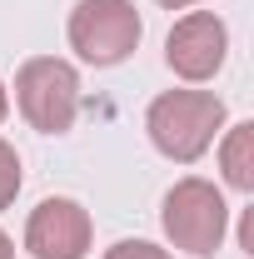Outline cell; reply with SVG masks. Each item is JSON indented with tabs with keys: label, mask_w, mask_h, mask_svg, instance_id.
<instances>
[{
	"label": "cell",
	"mask_w": 254,
	"mask_h": 259,
	"mask_svg": "<svg viewBox=\"0 0 254 259\" xmlns=\"http://www.w3.org/2000/svg\"><path fill=\"white\" fill-rule=\"evenodd\" d=\"M145 130H150V145L164 160L194 164L224 130V100L215 90H164L150 100Z\"/></svg>",
	"instance_id": "1"
},
{
	"label": "cell",
	"mask_w": 254,
	"mask_h": 259,
	"mask_svg": "<svg viewBox=\"0 0 254 259\" xmlns=\"http://www.w3.org/2000/svg\"><path fill=\"white\" fill-rule=\"evenodd\" d=\"M159 225H164V234H170L175 249H185V254H194V259H209L224 244L229 204H224V194L215 190L209 180L185 175L175 190L164 194V214H159Z\"/></svg>",
	"instance_id": "2"
},
{
	"label": "cell",
	"mask_w": 254,
	"mask_h": 259,
	"mask_svg": "<svg viewBox=\"0 0 254 259\" xmlns=\"http://www.w3.org/2000/svg\"><path fill=\"white\" fill-rule=\"evenodd\" d=\"M145 20L135 0H80L70 10V50L85 65H120L140 50Z\"/></svg>",
	"instance_id": "3"
},
{
	"label": "cell",
	"mask_w": 254,
	"mask_h": 259,
	"mask_svg": "<svg viewBox=\"0 0 254 259\" xmlns=\"http://www.w3.org/2000/svg\"><path fill=\"white\" fill-rule=\"evenodd\" d=\"M15 105L40 135H65L80 115V75L70 60L55 55H35L15 75Z\"/></svg>",
	"instance_id": "4"
},
{
	"label": "cell",
	"mask_w": 254,
	"mask_h": 259,
	"mask_svg": "<svg viewBox=\"0 0 254 259\" xmlns=\"http://www.w3.org/2000/svg\"><path fill=\"white\" fill-rule=\"evenodd\" d=\"M90 239H95L90 209L80 199H65V194L40 199L25 220V249L35 259H85Z\"/></svg>",
	"instance_id": "5"
},
{
	"label": "cell",
	"mask_w": 254,
	"mask_h": 259,
	"mask_svg": "<svg viewBox=\"0 0 254 259\" xmlns=\"http://www.w3.org/2000/svg\"><path fill=\"white\" fill-rule=\"evenodd\" d=\"M224 55H229V30H224V20L215 15V10H194V15H185V20H175V30H170V40H164L170 70H175L180 80H190V85L215 80Z\"/></svg>",
	"instance_id": "6"
},
{
	"label": "cell",
	"mask_w": 254,
	"mask_h": 259,
	"mask_svg": "<svg viewBox=\"0 0 254 259\" xmlns=\"http://www.w3.org/2000/svg\"><path fill=\"white\" fill-rule=\"evenodd\" d=\"M220 169L224 180L234 185V190H254V120H239V125H229L220 145Z\"/></svg>",
	"instance_id": "7"
},
{
	"label": "cell",
	"mask_w": 254,
	"mask_h": 259,
	"mask_svg": "<svg viewBox=\"0 0 254 259\" xmlns=\"http://www.w3.org/2000/svg\"><path fill=\"white\" fill-rule=\"evenodd\" d=\"M15 194H20V155H15V145L0 140V209H10Z\"/></svg>",
	"instance_id": "8"
},
{
	"label": "cell",
	"mask_w": 254,
	"mask_h": 259,
	"mask_svg": "<svg viewBox=\"0 0 254 259\" xmlns=\"http://www.w3.org/2000/svg\"><path fill=\"white\" fill-rule=\"evenodd\" d=\"M105 259H175V254L159 249V244H150V239H120V244L105 249Z\"/></svg>",
	"instance_id": "9"
},
{
	"label": "cell",
	"mask_w": 254,
	"mask_h": 259,
	"mask_svg": "<svg viewBox=\"0 0 254 259\" xmlns=\"http://www.w3.org/2000/svg\"><path fill=\"white\" fill-rule=\"evenodd\" d=\"M0 259H15V244H10V234L0 229Z\"/></svg>",
	"instance_id": "10"
},
{
	"label": "cell",
	"mask_w": 254,
	"mask_h": 259,
	"mask_svg": "<svg viewBox=\"0 0 254 259\" xmlns=\"http://www.w3.org/2000/svg\"><path fill=\"white\" fill-rule=\"evenodd\" d=\"M159 5H164V10H190L194 0H159Z\"/></svg>",
	"instance_id": "11"
},
{
	"label": "cell",
	"mask_w": 254,
	"mask_h": 259,
	"mask_svg": "<svg viewBox=\"0 0 254 259\" xmlns=\"http://www.w3.org/2000/svg\"><path fill=\"white\" fill-rule=\"evenodd\" d=\"M10 115V95H5V80H0V120Z\"/></svg>",
	"instance_id": "12"
}]
</instances>
